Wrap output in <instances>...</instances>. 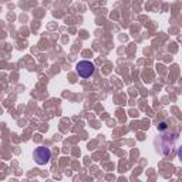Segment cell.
Returning a JSON list of instances; mask_svg holds the SVG:
<instances>
[{"label": "cell", "instance_id": "cell-1", "mask_svg": "<svg viewBox=\"0 0 182 182\" xmlns=\"http://www.w3.org/2000/svg\"><path fill=\"white\" fill-rule=\"evenodd\" d=\"M75 70H77V74L81 77V78H90L91 75L94 74L95 67L94 64L88 60H81V61L75 66Z\"/></svg>", "mask_w": 182, "mask_h": 182}, {"label": "cell", "instance_id": "cell-2", "mask_svg": "<svg viewBox=\"0 0 182 182\" xmlns=\"http://www.w3.org/2000/svg\"><path fill=\"white\" fill-rule=\"evenodd\" d=\"M33 158L38 165H46L51 159V151L47 147H38V148L34 149Z\"/></svg>", "mask_w": 182, "mask_h": 182}, {"label": "cell", "instance_id": "cell-3", "mask_svg": "<svg viewBox=\"0 0 182 182\" xmlns=\"http://www.w3.org/2000/svg\"><path fill=\"white\" fill-rule=\"evenodd\" d=\"M166 128H168V124H166L165 121H162V122L158 124V131H165Z\"/></svg>", "mask_w": 182, "mask_h": 182}, {"label": "cell", "instance_id": "cell-4", "mask_svg": "<svg viewBox=\"0 0 182 182\" xmlns=\"http://www.w3.org/2000/svg\"><path fill=\"white\" fill-rule=\"evenodd\" d=\"M178 158H179V161L182 162V145L179 147V149H178Z\"/></svg>", "mask_w": 182, "mask_h": 182}]
</instances>
